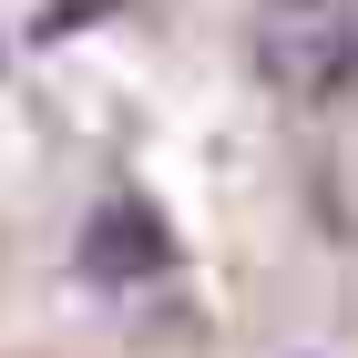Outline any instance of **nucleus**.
Segmentation results:
<instances>
[{"label":"nucleus","mask_w":358,"mask_h":358,"mask_svg":"<svg viewBox=\"0 0 358 358\" xmlns=\"http://www.w3.org/2000/svg\"><path fill=\"white\" fill-rule=\"evenodd\" d=\"M246 52H256V72H266V92L328 103L358 72V10L348 0H266L246 21Z\"/></svg>","instance_id":"obj_1"},{"label":"nucleus","mask_w":358,"mask_h":358,"mask_svg":"<svg viewBox=\"0 0 358 358\" xmlns=\"http://www.w3.org/2000/svg\"><path fill=\"white\" fill-rule=\"evenodd\" d=\"M134 266H143V276H164V266H174V236L154 225V205L113 194L103 215L83 225V276H92V287H134Z\"/></svg>","instance_id":"obj_2"},{"label":"nucleus","mask_w":358,"mask_h":358,"mask_svg":"<svg viewBox=\"0 0 358 358\" xmlns=\"http://www.w3.org/2000/svg\"><path fill=\"white\" fill-rule=\"evenodd\" d=\"M0 62H10V41H0Z\"/></svg>","instance_id":"obj_3"}]
</instances>
